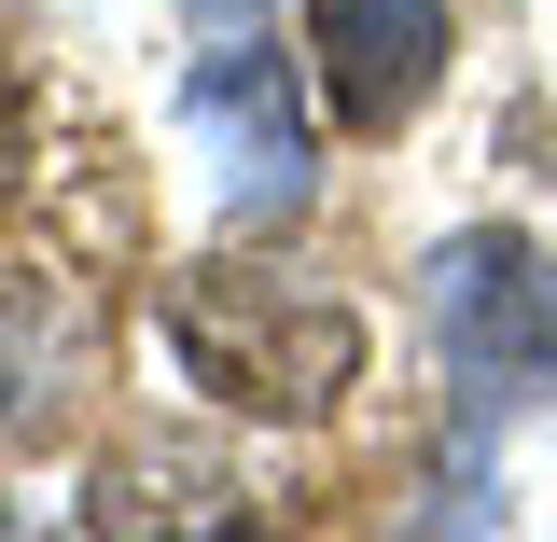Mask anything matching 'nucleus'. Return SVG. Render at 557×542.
Wrapping results in <instances>:
<instances>
[{"label": "nucleus", "instance_id": "1", "mask_svg": "<svg viewBox=\"0 0 557 542\" xmlns=\"http://www.w3.org/2000/svg\"><path fill=\"white\" fill-rule=\"evenodd\" d=\"M168 362L237 417H335L362 390V306L307 292V278H251V265H196L168 278Z\"/></svg>", "mask_w": 557, "mask_h": 542}, {"label": "nucleus", "instance_id": "2", "mask_svg": "<svg viewBox=\"0 0 557 542\" xmlns=\"http://www.w3.org/2000/svg\"><path fill=\"white\" fill-rule=\"evenodd\" d=\"M418 320H432V362L460 376V404L487 417H530L557 404V251L544 237H446L432 265H418Z\"/></svg>", "mask_w": 557, "mask_h": 542}, {"label": "nucleus", "instance_id": "3", "mask_svg": "<svg viewBox=\"0 0 557 542\" xmlns=\"http://www.w3.org/2000/svg\"><path fill=\"white\" fill-rule=\"evenodd\" d=\"M182 126L209 139L223 223H237V237H265V223H293V209L321 196L307 98H293V56H278L265 28H209V42H196V70H182Z\"/></svg>", "mask_w": 557, "mask_h": 542}, {"label": "nucleus", "instance_id": "4", "mask_svg": "<svg viewBox=\"0 0 557 542\" xmlns=\"http://www.w3.org/2000/svg\"><path fill=\"white\" fill-rule=\"evenodd\" d=\"M307 70L348 139H405L446 84V0H307Z\"/></svg>", "mask_w": 557, "mask_h": 542}, {"label": "nucleus", "instance_id": "5", "mask_svg": "<svg viewBox=\"0 0 557 542\" xmlns=\"http://www.w3.org/2000/svg\"><path fill=\"white\" fill-rule=\"evenodd\" d=\"M84 390V306L57 278H0V445H42Z\"/></svg>", "mask_w": 557, "mask_h": 542}, {"label": "nucleus", "instance_id": "6", "mask_svg": "<svg viewBox=\"0 0 557 542\" xmlns=\"http://www.w3.org/2000/svg\"><path fill=\"white\" fill-rule=\"evenodd\" d=\"M84 529H251V515H237V474L209 459H112Z\"/></svg>", "mask_w": 557, "mask_h": 542}, {"label": "nucleus", "instance_id": "7", "mask_svg": "<svg viewBox=\"0 0 557 542\" xmlns=\"http://www.w3.org/2000/svg\"><path fill=\"white\" fill-rule=\"evenodd\" d=\"M14 167H28V84L0 70V196H14Z\"/></svg>", "mask_w": 557, "mask_h": 542}]
</instances>
